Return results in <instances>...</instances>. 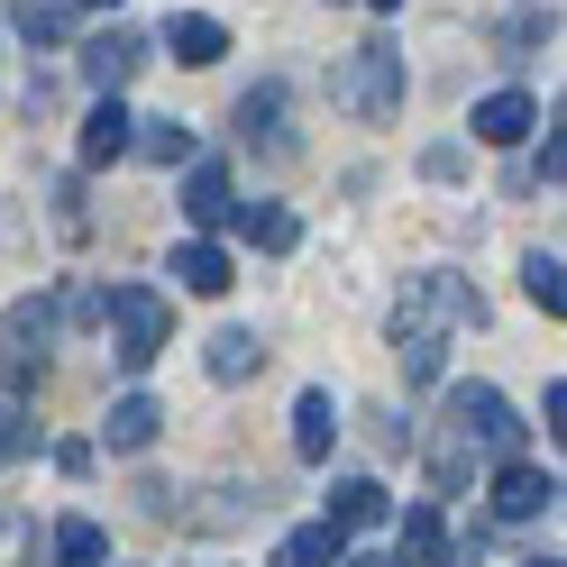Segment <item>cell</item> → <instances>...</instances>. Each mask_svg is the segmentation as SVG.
I'll return each instance as SVG.
<instances>
[{
	"label": "cell",
	"mask_w": 567,
	"mask_h": 567,
	"mask_svg": "<svg viewBox=\"0 0 567 567\" xmlns=\"http://www.w3.org/2000/svg\"><path fill=\"white\" fill-rule=\"evenodd\" d=\"M485 321V293L457 275H412L403 302H394V358H403V384H440L449 367V330H476Z\"/></svg>",
	"instance_id": "1"
},
{
	"label": "cell",
	"mask_w": 567,
	"mask_h": 567,
	"mask_svg": "<svg viewBox=\"0 0 567 567\" xmlns=\"http://www.w3.org/2000/svg\"><path fill=\"white\" fill-rule=\"evenodd\" d=\"M101 321H111V358L128 375H147L165 358V339H174V311L156 284H111V302H101Z\"/></svg>",
	"instance_id": "2"
},
{
	"label": "cell",
	"mask_w": 567,
	"mask_h": 567,
	"mask_svg": "<svg viewBox=\"0 0 567 567\" xmlns=\"http://www.w3.org/2000/svg\"><path fill=\"white\" fill-rule=\"evenodd\" d=\"M330 92H339V111H358V120H394L403 111V55L384 47V38L348 47L339 74H330Z\"/></svg>",
	"instance_id": "3"
},
{
	"label": "cell",
	"mask_w": 567,
	"mask_h": 567,
	"mask_svg": "<svg viewBox=\"0 0 567 567\" xmlns=\"http://www.w3.org/2000/svg\"><path fill=\"white\" fill-rule=\"evenodd\" d=\"M47 339H55V311L47 302H10V321H0V394L10 403L47 375Z\"/></svg>",
	"instance_id": "4"
},
{
	"label": "cell",
	"mask_w": 567,
	"mask_h": 567,
	"mask_svg": "<svg viewBox=\"0 0 567 567\" xmlns=\"http://www.w3.org/2000/svg\"><path fill=\"white\" fill-rule=\"evenodd\" d=\"M449 421H457L485 457H522V431H530V421L494 394V384H457V394H449Z\"/></svg>",
	"instance_id": "5"
},
{
	"label": "cell",
	"mask_w": 567,
	"mask_h": 567,
	"mask_svg": "<svg viewBox=\"0 0 567 567\" xmlns=\"http://www.w3.org/2000/svg\"><path fill=\"white\" fill-rule=\"evenodd\" d=\"M238 137H247V147H266L275 165L293 156V128H284V83H257V92L238 101Z\"/></svg>",
	"instance_id": "6"
},
{
	"label": "cell",
	"mask_w": 567,
	"mask_h": 567,
	"mask_svg": "<svg viewBox=\"0 0 567 567\" xmlns=\"http://www.w3.org/2000/svg\"><path fill=\"white\" fill-rule=\"evenodd\" d=\"M549 504H558V476H540L530 457H504V476H494V513L530 522V513H549Z\"/></svg>",
	"instance_id": "7"
},
{
	"label": "cell",
	"mask_w": 567,
	"mask_h": 567,
	"mask_svg": "<svg viewBox=\"0 0 567 567\" xmlns=\"http://www.w3.org/2000/svg\"><path fill=\"white\" fill-rule=\"evenodd\" d=\"M530 128H540V101H530V92H485L476 101V137H485V147H522Z\"/></svg>",
	"instance_id": "8"
},
{
	"label": "cell",
	"mask_w": 567,
	"mask_h": 567,
	"mask_svg": "<svg viewBox=\"0 0 567 567\" xmlns=\"http://www.w3.org/2000/svg\"><path fill=\"white\" fill-rule=\"evenodd\" d=\"M137 64H147V38H137V28H101V38L83 47V74H92L101 92H120Z\"/></svg>",
	"instance_id": "9"
},
{
	"label": "cell",
	"mask_w": 567,
	"mask_h": 567,
	"mask_svg": "<svg viewBox=\"0 0 567 567\" xmlns=\"http://www.w3.org/2000/svg\"><path fill=\"white\" fill-rule=\"evenodd\" d=\"M384 513H394V504H384V485H375V476H339V485H330V513H321V522H330L339 540H348V530H375Z\"/></svg>",
	"instance_id": "10"
},
{
	"label": "cell",
	"mask_w": 567,
	"mask_h": 567,
	"mask_svg": "<svg viewBox=\"0 0 567 567\" xmlns=\"http://www.w3.org/2000/svg\"><path fill=\"white\" fill-rule=\"evenodd\" d=\"M165 47H174V64H193V74H202V64L229 55V28L202 19V10H174V19H165Z\"/></svg>",
	"instance_id": "11"
},
{
	"label": "cell",
	"mask_w": 567,
	"mask_h": 567,
	"mask_svg": "<svg viewBox=\"0 0 567 567\" xmlns=\"http://www.w3.org/2000/svg\"><path fill=\"white\" fill-rule=\"evenodd\" d=\"M156 431H165V412H156V394H120V403H111V421H101V440H111L120 457H137V449H156Z\"/></svg>",
	"instance_id": "12"
},
{
	"label": "cell",
	"mask_w": 567,
	"mask_h": 567,
	"mask_svg": "<svg viewBox=\"0 0 567 567\" xmlns=\"http://www.w3.org/2000/svg\"><path fill=\"white\" fill-rule=\"evenodd\" d=\"M174 275H184V293H202V302H220L229 293V247H210V238H184V247H174Z\"/></svg>",
	"instance_id": "13"
},
{
	"label": "cell",
	"mask_w": 567,
	"mask_h": 567,
	"mask_svg": "<svg viewBox=\"0 0 567 567\" xmlns=\"http://www.w3.org/2000/svg\"><path fill=\"white\" fill-rule=\"evenodd\" d=\"M229 202H238V184H229V165H210V156H193L184 165V210L210 229V220H229Z\"/></svg>",
	"instance_id": "14"
},
{
	"label": "cell",
	"mask_w": 567,
	"mask_h": 567,
	"mask_svg": "<svg viewBox=\"0 0 567 567\" xmlns=\"http://www.w3.org/2000/svg\"><path fill=\"white\" fill-rule=\"evenodd\" d=\"M403 567H457V540H449V522L431 504L403 513Z\"/></svg>",
	"instance_id": "15"
},
{
	"label": "cell",
	"mask_w": 567,
	"mask_h": 567,
	"mask_svg": "<svg viewBox=\"0 0 567 567\" xmlns=\"http://www.w3.org/2000/svg\"><path fill=\"white\" fill-rule=\"evenodd\" d=\"M229 220H238V238H247V247H266V257H284V247L302 238L284 202H229Z\"/></svg>",
	"instance_id": "16"
},
{
	"label": "cell",
	"mask_w": 567,
	"mask_h": 567,
	"mask_svg": "<svg viewBox=\"0 0 567 567\" xmlns=\"http://www.w3.org/2000/svg\"><path fill=\"white\" fill-rule=\"evenodd\" d=\"M202 367L220 375V384H247V375L266 367V348H257V330H210L202 339Z\"/></svg>",
	"instance_id": "17"
},
{
	"label": "cell",
	"mask_w": 567,
	"mask_h": 567,
	"mask_svg": "<svg viewBox=\"0 0 567 567\" xmlns=\"http://www.w3.org/2000/svg\"><path fill=\"white\" fill-rule=\"evenodd\" d=\"M330 440H339V403L321 394V384H311V394L293 403V457H311V467H321V457H330Z\"/></svg>",
	"instance_id": "18"
},
{
	"label": "cell",
	"mask_w": 567,
	"mask_h": 567,
	"mask_svg": "<svg viewBox=\"0 0 567 567\" xmlns=\"http://www.w3.org/2000/svg\"><path fill=\"white\" fill-rule=\"evenodd\" d=\"M128 128H137V120L120 111V92H101V111L83 120V165H120V156H128Z\"/></svg>",
	"instance_id": "19"
},
{
	"label": "cell",
	"mask_w": 567,
	"mask_h": 567,
	"mask_svg": "<svg viewBox=\"0 0 567 567\" xmlns=\"http://www.w3.org/2000/svg\"><path fill=\"white\" fill-rule=\"evenodd\" d=\"M55 558L64 567H111V530H101L92 513H64L55 522Z\"/></svg>",
	"instance_id": "20"
},
{
	"label": "cell",
	"mask_w": 567,
	"mask_h": 567,
	"mask_svg": "<svg viewBox=\"0 0 567 567\" xmlns=\"http://www.w3.org/2000/svg\"><path fill=\"white\" fill-rule=\"evenodd\" d=\"M10 28L38 38V47H64L74 38V10H64V0H10Z\"/></svg>",
	"instance_id": "21"
},
{
	"label": "cell",
	"mask_w": 567,
	"mask_h": 567,
	"mask_svg": "<svg viewBox=\"0 0 567 567\" xmlns=\"http://www.w3.org/2000/svg\"><path fill=\"white\" fill-rule=\"evenodd\" d=\"M128 147H137V156H156V165H193V128H184V120H137V128H128Z\"/></svg>",
	"instance_id": "22"
},
{
	"label": "cell",
	"mask_w": 567,
	"mask_h": 567,
	"mask_svg": "<svg viewBox=\"0 0 567 567\" xmlns=\"http://www.w3.org/2000/svg\"><path fill=\"white\" fill-rule=\"evenodd\" d=\"M339 558H348V549H339V530H330V522H302L293 540L275 549V567H339Z\"/></svg>",
	"instance_id": "23"
},
{
	"label": "cell",
	"mask_w": 567,
	"mask_h": 567,
	"mask_svg": "<svg viewBox=\"0 0 567 567\" xmlns=\"http://www.w3.org/2000/svg\"><path fill=\"white\" fill-rule=\"evenodd\" d=\"M522 284H530V302H540L549 321H558V311H567V266L549 257V247H530V257H522Z\"/></svg>",
	"instance_id": "24"
},
{
	"label": "cell",
	"mask_w": 567,
	"mask_h": 567,
	"mask_svg": "<svg viewBox=\"0 0 567 567\" xmlns=\"http://www.w3.org/2000/svg\"><path fill=\"white\" fill-rule=\"evenodd\" d=\"M55 220H64V238H83V184L74 174H55Z\"/></svg>",
	"instance_id": "25"
},
{
	"label": "cell",
	"mask_w": 567,
	"mask_h": 567,
	"mask_svg": "<svg viewBox=\"0 0 567 567\" xmlns=\"http://www.w3.org/2000/svg\"><path fill=\"white\" fill-rule=\"evenodd\" d=\"M19 449H28V431H19V403L0 394V457H19Z\"/></svg>",
	"instance_id": "26"
},
{
	"label": "cell",
	"mask_w": 567,
	"mask_h": 567,
	"mask_svg": "<svg viewBox=\"0 0 567 567\" xmlns=\"http://www.w3.org/2000/svg\"><path fill=\"white\" fill-rule=\"evenodd\" d=\"M540 174H549V184L567 174V137H558V120H549V137H540Z\"/></svg>",
	"instance_id": "27"
},
{
	"label": "cell",
	"mask_w": 567,
	"mask_h": 567,
	"mask_svg": "<svg viewBox=\"0 0 567 567\" xmlns=\"http://www.w3.org/2000/svg\"><path fill=\"white\" fill-rule=\"evenodd\" d=\"M540 421H549V440H567V384L549 375V403H540Z\"/></svg>",
	"instance_id": "28"
},
{
	"label": "cell",
	"mask_w": 567,
	"mask_h": 567,
	"mask_svg": "<svg viewBox=\"0 0 567 567\" xmlns=\"http://www.w3.org/2000/svg\"><path fill=\"white\" fill-rule=\"evenodd\" d=\"M339 567H403V558H375V549H367V558H339Z\"/></svg>",
	"instance_id": "29"
},
{
	"label": "cell",
	"mask_w": 567,
	"mask_h": 567,
	"mask_svg": "<svg viewBox=\"0 0 567 567\" xmlns=\"http://www.w3.org/2000/svg\"><path fill=\"white\" fill-rule=\"evenodd\" d=\"M522 567H567V558H522Z\"/></svg>",
	"instance_id": "30"
},
{
	"label": "cell",
	"mask_w": 567,
	"mask_h": 567,
	"mask_svg": "<svg viewBox=\"0 0 567 567\" xmlns=\"http://www.w3.org/2000/svg\"><path fill=\"white\" fill-rule=\"evenodd\" d=\"M92 10H120V0H92Z\"/></svg>",
	"instance_id": "31"
},
{
	"label": "cell",
	"mask_w": 567,
	"mask_h": 567,
	"mask_svg": "<svg viewBox=\"0 0 567 567\" xmlns=\"http://www.w3.org/2000/svg\"><path fill=\"white\" fill-rule=\"evenodd\" d=\"M375 10H403V0H375Z\"/></svg>",
	"instance_id": "32"
}]
</instances>
